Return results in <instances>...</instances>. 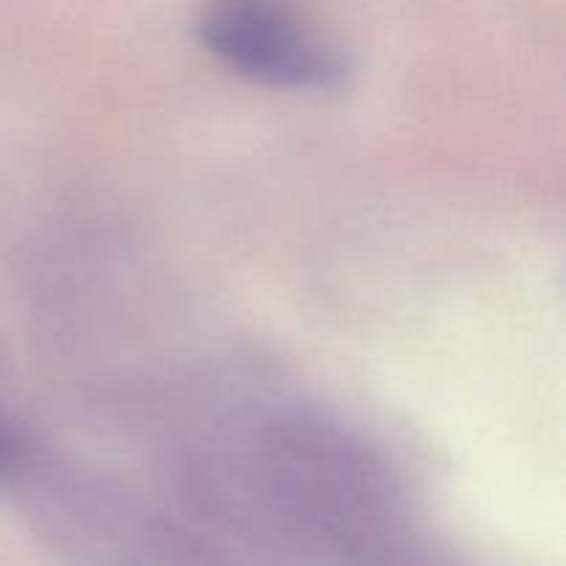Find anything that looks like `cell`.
<instances>
[{
  "instance_id": "6da1fadb",
  "label": "cell",
  "mask_w": 566,
  "mask_h": 566,
  "mask_svg": "<svg viewBox=\"0 0 566 566\" xmlns=\"http://www.w3.org/2000/svg\"><path fill=\"white\" fill-rule=\"evenodd\" d=\"M199 39L213 59L260 86L302 92L343 77V59L302 20L293 0H210Z\"/></svg>"
},
{
  "instance_id": "7a4b0ae2",
  "label": "cell",
  "mask_w": 566,
  "mask_h": 566,
  "mask_svg": "<svg viewBox=\"0 0 566 566\" xmlns=\"http://www.w3.org/2000/svg\"><path fill=\"white\" fill-rule=\"evenodd\" d=\"M17 448L20 446H17L14 434H11V429L3 423V418H0V473H6V470L14 464Z\"/></svg>"
}]
</instances>
